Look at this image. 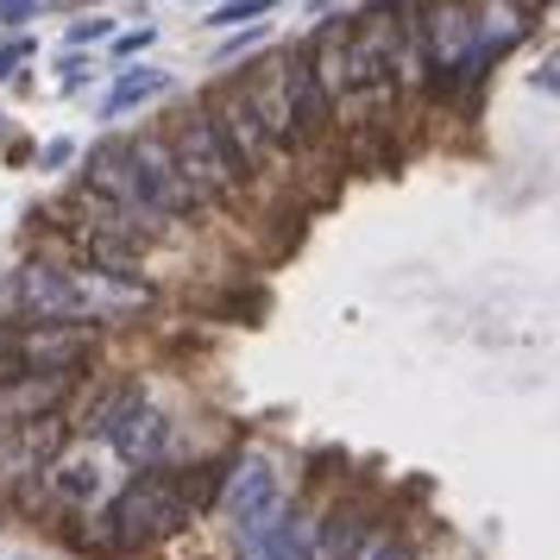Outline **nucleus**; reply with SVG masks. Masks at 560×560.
I'll list each match as a JSON object with an SVG mask.
<instances>
[{
  "instance_id": "obj_1",
  "label": "nucleus",
  "mask_w": 560,
  "mask_h": 560,
  "mask_svg": "<svg viewBox=\"0 0 560 560\" xmlns=\"http://www.w3.org/2000/svg\"><path fill=\"white\" fill-rule=\"evenodd\" d=\"M13 303L32 322H77L89 328L95 315H132L152 303V290L132 278H102V271H70V265H26L13 283Z\"/></svg>"
},
{
  "instance_id": "obj_7",
  "label": "nucleus",
  "mask_w": 560,
  "mask_h": 560,
  "mask_svg": "<svg viewBox=\"0 0 560 560\" xmlns=\"http://www.w3.org/2000/svg\"><path fill=\"white\" fill-rule=\"evenodd\" d=\"M95 353V328L77 322H20V365L26 378H70Z\"/></svg>"
},
{
  "instance_id": "obj_17",
  "label": "nucleus",
  "mask_w": 560,
  "mask_h": 560,
  "mask_svg": "<svg viewBox=\"0 0 560 560\" xmlns=\"http://www.w3.org/2000/svg\"><path fill=\"white\" fill-rule=\"evenodd\" d=\"M26 365H20V322H0V384H20Z\"/></svg>"
},
{
  "instance_id": "obj_22",
  "label": "nucleus",
  "mask_w": 560,
  "mask_h": 560,
  "mask_svg": "<svg viewBox=\"0 0 560 560\" xmlns=\"http://www.w3.org/2000/svg\"><path fill=\"white\" fill-rule=\"evenodd\" d=\"M89 38H107V20H77L70 26V45H89Z\"/></svg>"
},
{
  "instance_id": "obj_5",
  "label": "nucleus",
  "mask_w": 560,
  "mask_h": 560,
  "mask_svg": "<svg viewBox=\"0 0 560 560\" xmlns=\"http://www.w3.org/2000/svg\"><path fill=\"white\" fill-rule=\"evenodd\" d=\"M127 171H132V189H139V202L152 208L158 221H177V214H196V189L177 177V164H171V145L145 132V139H132L127 145Z\"/></svg>"
},
{
  "instance_id": "obj_11",
  "label": "nucleus",
  "mask_w": 560,
  "mask_h": 560,
  "mask_svg": "<svg viewBox=\"0 0 560 560\" xmlns=\"http://www.w3.org/2000/svg\"><path fill=\"white\" fill-rule=\"evenodd\" d=\"M283 82H290V120H296V145H315L322 132H328V89L315 82V70H308V57H283Z\"/></svg>"
},
{
  "instance_id": "obj_13",
  "label": "nucleus",
  "mask_w": 560,
  "mask_h": 560,
  "mask_svg": "<svg viewBox=\"0 0 560 560\" xmlns=\"http://www.w3.org/2000/svg\"><path fill=\"white\" fill-rule=\"evenodd\" d=\"M171 89V77L164 70H127V77L107 89V102H102V114H127V107H139V102H152V95H164Z\"/></svg>"
},
{
  "instance_id": "obj_2",
  "label": "nucleus",
  "mask_w": 560,
  "mask_h": 560,
  "mask_svg": "<svg viewBox=\"0 0 560 560\" xmlns=\"http://www.w3.org/2000/svg\"><path fill=\"white\" fill-rule=\"evenodd\" d=\"M189 516H196V510H189V498H183V485L171 479V472H139V479L107 504L95 541H102V548H152L164 535H177Z\"/></svg>"
},
{
  "instance_id": "obj_8",
  "label": "nucleus",
  "mask_w": 560,
  "mask_h": 560,
  "mask_svg": "<svg viewBox=\"0 0 560 560\" xmlns=\"http://www.w3.org/2000/svg\"><path fill=\"white\" fill-rule=\"evenodd\" d=\"M240 102L258 120L265 145H296V120H290V82H283V57H265L240 77Z\"/></svg>"
},
{
  "instance_id": "obj_14",
  "label": "nucleus",
  "mask_w": 560,
  "mask_h": 560,
  "mask_svg": "<svg viewBox=\"0 0 560 560\" xmlns=\"http://www.w3.org/2000/svg\"><path fill=\"white\" fill-rule=\"evenodd\" d=\"M258 560H315V541H308V529L290 516V523H278V529L258 541Z\"/></svg>"
},
{
  "instance_id": "obj_24",
  "label": "nucleus",
  "mask_w": 560,
  "mask_h": 560,
  "mask_svg": "<svg viewBox=\"0 0 560 560\" xmlns=\"http://www.w3.org/2000/svg\"><path fill=\"white\" fill-rule=\"evenodd\" d=\"M70 152H77L70 139H51V145H45V171H63V164H70Z\"/></svg>"
},
{
  "instance_id": "obj_18",
  "label": "nucleus",
  "mask_w": 560,
  "mask_h": 560,
  "mask_svg": "<svg viewBox=\"0 0 560 560\" xmlns=\"http://www.w3.org/2000/svg\"><path fill=\"white\" fill-rule=\"evenodd\" d=\"M353 560H416V555H409L404 541H390V535H372V541H365Z\"/></svg>"
},
{
  "instance_id": "obj_4",
  "label": "nucleus",
  "mask_w": 560,
  "mask_h": 560,
  "mask_svg": "<svg viewBox=\"0 0 560 560\" xmlns=\"http://www.w3.org/2000/svg\"><path fill=\"white\" fill-rule=\"evenodd\" d=\"M171 145V164H177V177L196 189V202H228L233 196V164H228V152H221V139L208 132V120L202 114H183L177 120V132L164 139Z\"/></svg>"
},
{
  "instance_id": "obj_3",
  "label": "nucleus",
  "mask_w": 560,
  "mask_h": 560,
  "mask_svg": "<svg viewBox=\"0 0 560 560\" xmlns=\"http://www.w3.org/2000/svg\"><path fill=\"white\" fill-rule=\"evenodd\" d=\"M89 429L107 434V447L120 459H132V466H152L164 454V409L145 404L139 390H107L95 404V416H89Z\"/></svg>"
},
{
  "instance_id": "obj_16",
  "label": "nucleus",
  "mask_w": 560,
  "mask_h": 560,
  "mask_svg": "<svg viewBox=\"0 0 560 560\" xmlns=\"http://www.w3.org/2000/svg\"><path fill=\"white\" fill-rule=\"evenodd\" d=\"M278 0H221L214 13H208V26H253L258 13H271Z\"/></svg>"
},
{
  "instance_id": "obj_12",
  "label": "nucleus",
  "mask_w": 560,
  "mask_h": 560,
  "mask_svg": "<svg viewBox=\"0 0 560 560\" xmlns=\"http://www.w3.org/2000/svg\"><path fill=\"white\" fill-rule=\"evenodd\" d=\"M51 491H57V504H95L107 491V466L95 454H57L51 459Z\"/></svg>"
},
{
  "instance_id": "obj_21",
  "label": "nucleus",
  "mask_w": 560,
  "mask_h": 560,
  "mask_svg": "<svg viewBox=\"0 0 560 560\" xmlns=\"http://www.w3.org/2000/svg\"><path fill=\"white\" fill-rule=\"evenodd\" d=\"M26 51H32L26 38H13V45H0V82H7L13 70H20V63H26Z\"/></svg>"
},
{
  "instance_id": "obj_6",
  "label": "nucleus",
  "mask_w": 560,
  "mask_h": 560,
  "mask_svg": "<svg viewBox=\"0 0 560 560\" xmlns=\"http://www.w3.org/2000/svg\"><path fill=\"white\" fill-rule=\"evenodd\" d=\"M221 510L233 516V529L246 548H258L265 535L278 529V466L271 459H246V466H233V479L221 485Z\"/></svg>"
},
{
  "instance_id": "obj_9",
  "label": "nucleus",
  "mask_w": 560,
  "mask_h": 560,
  "mask_svg": "<svg viewBox=\"0 0 560 560\" xmlns=\"http://www.w3.org/2000/svg\"><path fill=\"white\" fill-rule=\"evenodd\" d=\"M63 454V422L57 416H38V422H20V429L0 434V491L38 479V466H51Z\"/></svg>"
},
{
  "instance_id": "obj_19",
  "label": "nucleus",
  "mask_w": 560,
  "mask_h": 560,
  "mask_svg": "<svg viewBox=\"0 0 560 560\" xmlns=\"http://www.w3.org/2000/svg\"><path fill=\"white\" fill-rule=\"evenodd\" d=\"M529 82L541 89V95H560V45L541 57V63H535V77H529Z\"/></svg>"
},
{
  "instance_id": "obj_10",
  "label": "nucleus",
  "mask_w": 560,
  "mask_h": 560,
  "mask_svg": "<svg viewBox=\"0 0 560 560\" xmlns=\"http://www.w3.org/2000/svg\"><path fill=\"white\" fill-rule=\"evenodd\" d=\"M202 120H208V132L221 139V152H228L233 177H246V171H253L258 158L271 152V145H265V132H258V120L246 114V102H240V89L214 95V102L202 107Z\"/></svg>"
},
{
  "instance_id": "obj_20",
  "label": "nucleus",
  "mask_w": 560,
  "mask_h": 560,
  "mask_svg": "<svg viewBox=\"0 0 560 560\" xmlns=\"http://www.w3.org/2000/svg\"><path fill=\"white\" fill-rule=\"evenodd\" d=\"M38 13V0H0V26H26Z\"/></svg>"
},
{
  "instance_id": "obj_15",
  "label": "nucleus",
  "mask_w": 560,
  "mask_h": 560,
  "mask_svg": "<svg viewBox=\"0 0 560 560\" xmlns=\"http://www.w3.org/2000/svg\"><path fill=\"white\" fill-rule=\"evenodd\" d=\"M322 548H328V560H353L365 548V529H359L353 516H334L328 535H322Z\"/></svg>"
},
{
  "instance_id": "obj_23",
  "label": "nucleus",
  "mask_w": 560,
  "mask_h": 560,
  "mask_svg": "<svg viewBox=\"0 0 560 560\" xmlns=\"http://www.w3.org/2000/svg\"><path fill=\"white\" fill-rule=\"evenodd\" d=\"M145 45H152V26H139V32H120V45H114V51H120V57H132V51H145Z\"/></svg>"
}]
</instances>
